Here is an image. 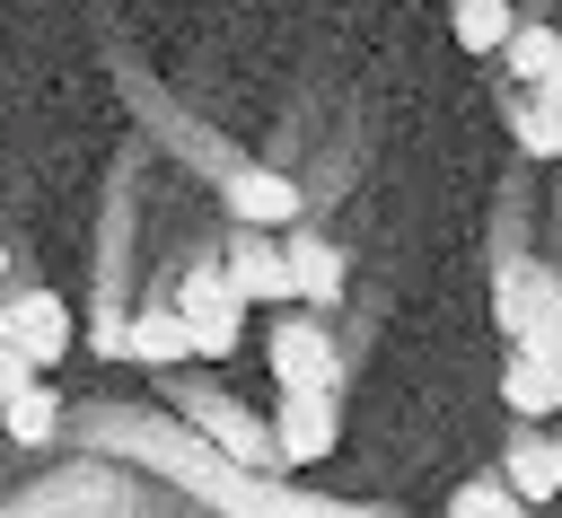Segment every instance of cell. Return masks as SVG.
Here are the masks:
<instances>
[{"mask_svg":"<svg viewBox=\"0 0 562 518\" xmlns=\"http://www.w3.org/2000/svg\"><path fill=\"white\" fill-rule=\"evenodd\" d=\"M342 448V404L334 395H281L272 404V465H325Z\"/></svg>","mask_w":562,"mask_h":518,"instance_id":"obj_6","label":"cell"},{"mask_svg":"<svg viewBox=\"0 0 562 518\" xmlns=\"http://www.w3.org/2000/svg\"><path fill=\"white\" fill-rule=\"evenodd\" d=\"M211 263L228 272V290L246 299V316L272 307V299H290V263H281V237H272V228H228V246H220Z\"/></svg>","mask_w":562,"mask_h":518,"instance_id":"obj_7","label":"cell"},{"mask_svg":"<svg viewBox=\"0 0 562 518\" xmlns=\"http://www.w3.org/2000/svg\"><path fill=\"white\" fill-rule=\"evenodd\" d=\"M167 307H176V325L193 334V360H228V351L246 342V299L228 290V272H220L211 255L176 281V299H167Z\"/></svg>","mask_w":562,"mask_h":518,"instance_id":"obj_1","label":"cell"},{"mask_svg":"<svg viewBox=\"0 0 562 518\" xmlns=\"http://www.w3.org/2000/svg\"><path fill=\"white\" fill-rule=\"evenodd\" d=\"M448 26H457V44H465V53H501V44H509V26H518V9H509V0H457V9H448Z\"/></svg>","mask_w":562,"mask_h":518,"instance_id":"obj_14","label":"cell"},{"mask_svg":"<svg viewBox=\"0 0 562 518\" xmlns=\"http://www.w3.org/2000/svg\"><path fill=\"white\" fill-rule=\"evenodd\" d=\"M220 202H228V228H272V237L299 228V211H307L299 176H281V167H228Z\"/></svg>","mask_w":562,"mask_h":518,"instance_id":"obj_4","label":"cell"},{"mask_svg":"<svg viewBox=\"0 0 562 518\" xmlns=\"http://www.w3.org/2000/svg\"><path fill=\"white\" fill-rule=\"evenodd\" d=\"M439 518H527V500L501 483V474H474V483H457L448 492V509Z\"/></svg>","mask_w":562,"mask_h":518,"instance_id":"obj_16","label":"cell"},{"mask_svg":"<svg viewBox=\"0 0 562 518\" xmlns=\"http://www.w3.org/2000/svg\"><path fill=\"white\" fill-rule=\"evenodd\" d=\"M501 404H509L518 421H562V369L509 351V369H501Z\"/></svg>","mask_w":562,"mask_h":518,"instance_id":"obj_11","label":"cell"},{"mask_svg":"<svg viewBox=\"0 0 562 518\" xmlns=\"http://www.w3.org/2000/svg\"><path fill=\"white\" fill-rule=\"evenodd\" d=\"M553 448H562V430H553Z\"/></svg>","mask_w":562,"mask_h":518,"instance_id":"obj_20","label":"cell"},{"mask_svg":"<svg viewBox=\"0 0 562 518\" xmlns=\"http://www.w3.org/2000/svg\"><path fill=\"white\" fill-rule=\"evenodd\" d=\"M509 9H518V0H509Z\"/></svg>","mask_w":562,"mask_h":518,"instance_id":"obj_21","label":"cell"},{"mask_svg":"<svg viewBox=\"0 0 562 518\" xmlns=\"http://www.w3.org/2000/svg\"><path fill=\"white\" fill-rule=\"evenodd\" d=\"M105 351H132L140 369H184V360H193V334L176 325L167 299H149V307H132L123 325H105Z\"/></svg>","mask_w":562,"mask_h":518,"instance_id":"obj_8","label":"cell"},{"mask_svg":"<svg viewBox=\"0 0 562 518\" xmlns=\"http://www.w3.org/2000/svg\"><path fill=\"white\" fill-rule=\"evenodd\" d=\"M263 360H272V386L281 395H334L342 386V360H334V342H325L316 316H272Z\"/></svg>","mask_w":562,"mask_h":518,"instance_id":"obj_3","label":"cell"},{"mask_svg":"<svg viewBox=\"0 0 562 518\" xmlns=\"http://www.w3.org/2000/svg\"><path fill=\"white\" fill-rule=\"evenodd\" d=\"M501 61H509V79H518V88H544V79L562 70V26L518 18V26H509V44H501Z\"/></svg>","mask_w":562,"mask_h":518,"instance_id":"obj_12","label":"cell"},{"mask_svg":"<svg viewBox=\"0 0 562 518\" xmlns=\"http://www.w3.org/2000/svg\"><path fill=\"white\" fill-rule=\"evenodd\" d=\"M0 430H9L18 448H44V439H61V395L35 378L26 395H9V404H0Z\"/></svg>","mask_w":562,"mask_h":518,"instance_id":"obj_13","label":"cell"},{"mask_svg":"<svg viewBox=\"0 0 562 518\" xmlns=\"http://www.w3.org/2000/svg\"><path fill=\"white\" fill-rule=\"evenodd\" d=\"M501 114H509V132H518V149H527V158H562V114H544L527 88H509V105H501Z\"/></svg>","mask_w":562,"mask_h":518,"instance_id":"obj_15","label":"cell"},{"mask_svg":"<svg viewBox=\"0 0 562 518\" xmlns=\"http://www.w3.org/2000/svg\"><path fill=\"white\" fill-rule=\"evenodd\" d=\"M26 386H35V369H26V360L0 342V404H9V395H26Z\"/></svg>","mask_w":562,"mask_h":518,"instance_id":"obj_17","label":"cell"},{"mask_svg":"<svg viewBox=\"0 0 562 518\" xmlns=\"http://www.w3.org/2000/svg\"><path fill=\"white\" fill-rule=\"evenodd\" d=\"M281 263H290V299L299 307H334L342 299V246H325L316 228H281Z\"/></svg>","mask_w":562,"mask_h":518,"instance_id":"obj_9","label":"cell"},{"mask_svg":"<svg viewBox=\"0 0 562 518\" xmlns=\"http://www.w3.org/2000/svg\"><path fill=\"white\" fill-rule=\"evenodd\" d=\"M501 483H509L527 509H553V500H562V448H553V430H518Z\"/></svg>","mask_w":562,"mask_h":518,"instance_id":"obj_10","label":"cell"},{"mask_svg":"<svg viewBox=\"0 0 562 518\" xmlns=\"http://www.w3.org/2000/svg\"><path fill=\"white\" fill-rule=\"evenodd\" d=\"M527 97H536V105H544V114H562V70H553V79H544V88H527Z\"/></svg>","mask_w":562,"mask_h":518,"instance_id":"obj_18","label":"cell"},{"mask_svg":"<svg viewBox=\"0 0 562 518\" xmlns=\"http://www.w3.org/2000/svg\"><path fill=\"white\" fill-rule=\"evenodd\" d=\"M0 342L44 378V369H61V351L79 342V316L61 307V290H35V281H26V290H0Z\"/></svg>","mask_w":562,"mask_h":518,"instance_id":"obj_2","label":"cell"},{"mask_svg":"<svg viewBox=\"0 0 562 518\" xmlns=\"http://www.w3.org/2000/svg\"><path fill=\"white\" fill-rule=\"evenodd\" d=\"M0 281H9V237H0Z\"/></svg>","mask_w":562,"mask_h":518,"instance_id":"obj_19","label":"cell"},{"mask_svg":"<svg viewBox=\"0 0 562 518\" xmlns=\"http://www.w3.org/2000/svg\"><path fill=\"white\" fill-rule=\"evenodd\" d=\"M553 299H562V263H544V255H501V263H492V325H501L509 342H518Z\"/></svg>","mask_w":562,"mask_h":518,"instance_id":"obj_5","label":"cell"}]
</instances>
